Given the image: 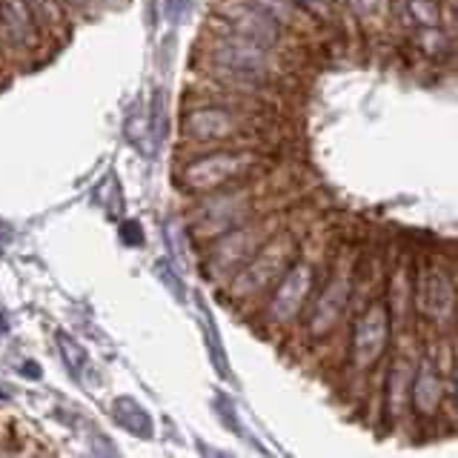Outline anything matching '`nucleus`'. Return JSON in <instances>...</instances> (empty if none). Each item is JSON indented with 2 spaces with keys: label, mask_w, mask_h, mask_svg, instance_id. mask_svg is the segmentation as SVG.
<instances>
[{
  "label": "nucleus",
  "mask_w": 458,
  "mask_h": 458,
  "mask_svg": "<svg viewBox=\"0 0 458 458\" xmlns=\"http://www.w3.org/2000/svg\"><path fill=\"white\" fill-rule=\"evenodd\" d=\"M335 243H338L335 229L324 226V221L315 218L312 226L307 229L304 243H301L298 258L272 284V290L261 298V304L252 310L250 321L258 327V333L267 338L293 335L295 324L301 321V315H304L315 290H318V281L324 276Z\"/></svg>",
  "instance_id": "1"
},
{
  "label": "nucleus",
  "mask_w": 458,
  "mask_h": 458,
  "mask_svg": "<svg viewBox=\"0 0 458 458\" xmlns=\"http://www.w3.org/2000/svg\"><path fill=\"white\" fill-rule=\"evenodd\" d=\"M284 135H290L286 118L247 114L215 104H183L181 112V152H198L212 147L281 149Z\"/></svg>",
  "instance_id": "2"
},
{
  "label": "nucleus",
  "mask_w": 458,
  "mask_h": 458,
  "mask_svg": "<svg viewBox=\"0 0 458 458\" xmlns=\"http://www.w3.org/2000/svg\"><path fill=\"white\" fill-rule=\"evenodd\" d=\"M312 221H315V215L307 221H301V204H298L290 224L281 226L261 250L252 258H247V261L218 286V293L226 304L250 318L252 310L261 304V298L272 290V284H276L284 276V269L298 258L301 243H304V235L312 226Z\"/></svg>",
  "instance_id": "3"
},
{
  "label": "nucleus",
  "mask_w": 458,
  "mask_h": 458,
  "mask_svg": "<svg viewBox=\"0 0 458 458\" xmlns=\"http://www.w3.org/2000/svg\"><path fill=\"white\" fill-rule=\"evenodd\" d=\"M278 161L281 149L267 147H212L186 155L181 152V161L175 166V183L190 198H200L226 190V186L247 183L264 175Z\"/></svg>",
  "instance_id": "4"
},
{
  "label": "nucleus",
  "mask_w": 458,
  "mask_h": 458,
  "mask_svg": "<svg viewBox=\"0 0 458 458\" xmlns=\"http://www.w3.org/2000/svg\"><path fill=\"white\" fill-rule=\"evenodd\" d=\"M352 264H355V243L338 241L329 255L327 269L318 281L312 301L307 304L295 329H301L310 344H321L338 335L352 318ZM293 329V333H295Z\"/></svg>",
  "instance_id": "5"
},
{
  "label": "nucleus",
  "mask_w": 458,
  "mask_h": 458,
  "mask_svg": "<svg viewBox=\"0 0 458 458\" xmlns=\"http://www.w3.org/2000/svg\"><path fill=\"white\" fill-rule=\"evenodd\" d=\"M209 29L198 40L195 61L215 64V66H229V69H243V72H261L269 78H284V81H298V55L284 52L261 43L255 38L238 35L233 29L215 23L209 18Z\"/></svg>",
  "instance_id": "6"
},
{
  "label": "nucleus",
  "mask_w": 458,
  "mask_h": 458,
  "mask_svg": "<svg viewBox=\"0 0 458 458\" xmlns=\"http://www.w3.org/2000/svg\"><path fill=\"white\" fill-rule=\"evenodd\" d=\"M341 333L344 341H347V350H344V376L352 384L369 386L372 372L384 367L386 352H390L395 341V327L384 298L369 301L358 312H352V318Z\"/></svg>",
  "instance_id": "7"
},
{
  "label": "nucleus",
  "mask_w": 458,
  "mask_h": 458,
  "mask_svg": "<svg viewBox=\"0 0 458 458\" xmlns=\"http://www.w3.org/2000/svg\"><path fill=\"white\" fill-rule=\"evenodd\" d=\"M301 204V200H298ZM286 207V209H276V212H264V215H255V218L243 221L233 229H226L218 238H212L204 243V276L221 286L233 272L252 258L264 243L278 233L281 226L290 224V218L295 215V207Z\"/></svg>",
  "instance_id": "8"
},
{
  "label": "nucleus",
  "mask_w": 458,
  "mask_h": 458,
  "mask_svg": "<svg viewBox=\"0 0 458 458\" xmlns=\"http://www.w3.org/2000/svg\"><path fill=\"white\" fill-rule=\"evenodd\" d=\"M412 315L421 327L433 329V335L455 333V269L453 264H441V258L415 261Z\"/></svg>",
  "instance_id": "9"
},
{
  "label": "nucleus",
  "mask_w": 458,
  "mask_h": 458,
  "mask_svg": "<svg viewBox=\"0 0 458 458\" xmlns=\"http://www.w3.org/2000/svg\"><path fill=\"white\" fill-rule=\"evenodd\" d=\"M209 18L215 23L233 29V32H238V35L255 38V40L269 43V47L284 49V52H295V47L301 43L295 35H290L284 26H278L276 21H272L269 14H264L258 6H252L250 0H212Z\"/></svg>",
  "instance_id": "10"
},
{
  "label": "nucleus",
  "mask_w": 458,
  "mask_h": 458,
  "mask_svg": "<svg viewBox=\"0 0 458 458\" xmlns=\"http://www.w3.org/2000/svg\"><path fill=\"white\" fill-rule=\"evenodd\" d=\"M43 38L26 0H0V49L14 64H35L43 55Z\"/></svg>",
  "instance_id": "11"
},
{
  "label": "nucleus",
  "mask_w": 458,
  "mask_h": 458,
  "mask_svg": "<svg viewBox=\"0 0 458 458\" xmlns=\"http://www.w3.org/2000/svg\"><path fill=\"white\" fill-rule=\"evenodd\" d=\"M415 358H419V350H410L407 344H401L398 352L393 358H386L384 364L386 376L381 386V404L390 424L404 421L410 415V381H412Z\"/></svg>",
  "instance_id": "12"
},
{
  "label": "nucleus",
  "mask_w": 458,
  "mask_h": 458,
  "mask_svg": "<svg viewBox=\"0 0 458 458\" xmlns=\"http://www.w3.org/2000/svg\"><path fill=\"white\" fill-rule=\"evenodd\" d=\"M29 9L35 14V23L40 29L43 43H55V47H64L72 35V14L66 9L64 0H26Z\"/></svg>",
  "instance_id": "13"
},
{
  "label": "nucleus",
  "mask_w": 458,
  "mask_h": 458,
  "mask_svg": "<svg viewBox=\"0 0 458 458\" xmlns=\"http://www.w3.org/2000/svg\"><path fill=\"white\" fill-rule=\"evenodd\" d=\"M250 4L258 6L264 14H269L272 21H276L278 26H284L290 35H295L301 43L321 32V26L315 23L298 4H293V0H250Z\"/></svg>",
  "instance_id": "14"
},
{
  "label": "nucleus",
  "mask_w": 458,
  "mask_h": 458,
  "mask_svg": "<svg viewBox=\"0 0 458 458\" xmlns=\"http://www.w3.org/2000/svg\"><path fill=\"white\" fill-rule=\"evenodd\" d=\"M410 40H412V49L433 64H444L447 57H453V49H455V38L444 26H421V29H415Z\"/></svg>",
  "instance_id": "15"
},
{
  "label": "nucleus",
  "mask_w": 458,
  "mask_h": 458,
  "mask_svg": "<svg viewBox=\"0 0 458 458\" xmlns=\"http://www.w3.org/2000/svg\"><path fill=\"white\" fill-rule=\"evenodd\" d=\"M401 14L410 21L412 29L421 26H441L444 18V0H398Z\"/></svg>",
  "instance_id": "16"
},
{
  "label": "nucleus",
  "mask_w": 458,
  "mask_h": 458,
  "mask_svg": "<svg viewBox=\"0 0 458 458\" xmlns=\"http://www.w3.org/2000/svg\"><path fill=\"white\" fill-rule=\"evenodd\" d=\"M293 4H298L301 9H304L321 29H324V26L333 29V26H338V21H341V12L335 9L333 0H293Z\"/></svg>",
  "instance_id": "17"
},
{
  "label": "nucleus",
  "mask_w": 458,
  "mask_h": 458,
  "mask_svg": "<svg viewBox=\"0 0 458 458\" xmlns=\"http://www.w3.org/2000/svg\"><path fill=\"white\" fill-rule=\"evenodd\" d=\"M347 9L361 21H378L390 14V0H347Z\"/></svg>",
  "instance_id": "18"
},
{
  "label": "nucleus",
  "mask_w": 458,
  "mask_h": 458,
  "mask_svg": "<svg viewBox=\"0 0 458 458\" xmlns=\"http://www.w3.org/2000/svg\"><path fill=\"white\" fill-rule=\"evenodd\" d=\"M123 0H92V6L98 9V6H104V9H114V6H121Z\"/></svg>",
  "instance_id": "19"
},
{
  "label": "nucleus",
  "mask_w": 458,
  "mask_h": 458,
  "mask_svg": "<svg viewBox=\"0 0 458 458\" xmlns=\"http://www.w3.org/2000/svg\"><path fill=\"white\" fill-rule=\"evenodd\" d=\"M333 4H335V9L344 14V12H347V0H333Z\"/></svg>",
  "instance_id": "20"
}]
</instances>
